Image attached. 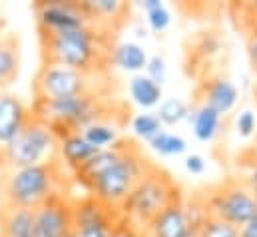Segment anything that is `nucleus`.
Returning a JSON list of instances; mask_svg holds the SVG:
<instances>
[{
    "mask_svg": "<svg viewBox=\"0 0 257 237\" xmlns=\"http://www.w3.org/2000/svg\"><path fill=\"white\" fill-rule=\"evenodd\" d=\"M92 22L104 30V24L120 20V16L128 10V6L120 0H84L82 2Z\"/></svg>",
    "mask_w": 257,
    "mask_h": 237,
    "instance_id": "obj_21",
    "label": "nucleus"
},
{
    "mask_svg": "<svg viewBox=\"0 0 257 237\" xmlns=\"http://www.w3.org/2000/svg\"><path fill=\"white\" fill-rule=\"evenodd\" d=\"M239 102L237 86L225 76H213L199 86V104L209 106L219 116L229 114Z\"/></svg>",
    "mask_w": 257,
    "mask_h": 237,
    "instance_id": "obj_12",
    "label": "nucleus"
},
{
    "mask_svg": "<svg viewBox=\"0 0 257 237\" xmlns=\"http://www.w3.org/2000/svg\"><path fill=\"white\" fill-rule=\"evenodd\" d=\"M74 231V201L60 193L34 209L32 237H68Z\"/></svg>",
    "mask_w": 257,
    "mask_h": 237,
    "instance_id": "obj_10",
    "label": "nucleus"
},
{
    "mask_svg": "<svg viewBox=\"0 0 257 237\" xmlns=\"http://www.w3.org/2000/svg\"><path fill=\"white\" fill-rule=\"evenodd\" d=\"M180 187L162 168L152 166L148 174L136 183L128 199L120 207V217H124L132 225L140 229H148V225L172 203L180 201Z\"/></svg>",
    "mask_w": 257,
    "mask_h": 237,
    "instance_id": "obj_4",
    "label": "nucleus"
},
{
    "mask_svg": "<svg viewBox=\"0 0 257 237\" xmlns=\"http://www.w3.org/2000/svg\"><path fill=\"white\" fill-rule=\"evenodd\" d=\"M42 66H62L84 74H104L112 66V50L106 32L96 26L46 32L38 30Z\"/></svg>",
    "mask_w": 257,
    "mask_h": 237,
    "instance_id": "obj_1",
    "label": "nucleus"
},
{
    "mask_svg": "<svg viewBox=\"0 0 257 237\" xmlns=\"http://www.w3.org/2000/svg\"><path fill=\"white\" fill-rule=\"evenodd\" d=\"M68 237H78V235H76V231H72V233H70Z\"/></svg>",
    "mask_w": 257,
    "mask_h": 237,
    "instance_id": "obj_38",
    "label": "nucleus"
},
{
    "mask_svg": "<svg viewBox=\"0 0 257 237\" xmlns=\"http://www.w3.org/2000/svg\"><path fill=\"white\" fill-rule=\"evenodd\" d=\"M30 118V106L20 96L0 92V150L8 146Z\"/></svg>",
    "mask_w": 257,
    "mask_h": 237,
    "instance_id": "obj_13",
    "label": "nucleus"
},
{
    "mask_svg": "<svg viewBox=\"0 0 257 237\" xmlns=\"http://www.w3.org/2000/svg\"><path fill=\"white\" fill-rule=\"evenodd\" d=\"M96 152L98 148L88 144L82 134H70L62 140H58V156L72 172L78 170L82 164H86Z\"/></svg>",
    "mask_w": 257,
    "mask_h": 237,
    "instance_id": "obj_17",
    "label": "nucleus"
},
{
    "mask_svg": "<svg viewBox=\"0 0 257 237\" xmlns=\"http://www.w3.org/2000/svg\"><path fill=\"white\" fill-rule=\"evenodd\" d=\"M243 181L247 183V187L251 189V193H253V197H255V201H257V162L255 164H249V172H247V176L243 178Z\"/></svg>",
    "mask_w": 257,
    "mask_h": 237,
    "instance_id": "obj_32",
    "label": "nucleus"
},
{
    "mask_svg": "<svg viewBox=\"0 0 257 237\" xmlns=\"http://www.w3.org/2000/svg\"><path fill=\"white\" fill-rule=\"evenodd\" d=\"M162 2L160 0H144V2H140V6L146 10V12H150V10H154V8H158Z\"/></svg>",
    "mask_w": 257,
    "mask_h": 237,
    "instance_id": "obj_35",
    "label": "nucleus"
},
{
    "mask_svg": "<svg viewBox=\"0 0 257 237\" xmlns=\"http://www.w3.org/2000/svg\"><path fill=\"white\" fill-rule=\"evenodd\" d=\"M190 112H192V106L188 102H184L182 98H166L158 106L156 116L164 128H174V126L182 124L184 120L190 118Z\"/></svg>",
    "mask_w": 257,
    "mask_h": 237,
    "instance_id": "obj_22",
    "label": "nucleus"
},
{
    "mask_svg": "<svg viewBox=\"0 0 257 237\" xmlns=\"http://www.w3.org/2000/svg\"><path fill=\"white\" fill-rule=\"evenodd\" d=\"M146 76L156 82L158 86H162L166 82V76H168V66H166V60L164 56H150L148 64H146Z\"/></svg>",
    "mask_w": 257,
    "mask_h": 237,
    "instance_id": "obj_29",
    "label": "nucleus"
},
{
    "mask_svg": "<svg viewBox=\"0 0 257 237\" xmlns=\"http://www.w3.org/2000/svg\"><path fill=\"white\" fill-rule=\"evenodd\" d=\"M235 130H237V134H239V138H245V140H249V138H253L257 136V116L253 110H243V112H239L237 114V118H235Z\"/></svg>",
    "mask_w": 257,
    "mask_h": 237,
    "instance_id": "obj_28",
    "label": "nucleus"
},
{
    "mask_svg": "<svg viewBox=\"0 0 257 237\" xmlns=\"http://www.w3.org/2000/svg\"><path fill=\"white\" fill-rule=\"evenodd\" d=\"M128 92L132 102L136 106H140L142 110L158 108L162 104V98H164L162 86H158L156 82H152L146 74L132 76V80L128 82Z\"/></svg>",
    "mask_w": 257,
    "mask_h": 237,
    "instance_id": "obj_18",
    "label": "nucleus"
},
{
    "mask_svg": "<svg viewBox=\"0 0 257 237\" xmlns=\"http://www.w3.org/2000/svg\"><path fill=\"white\" fill-rule=\"evenodd\" d=\"M150 148L154 152H158L160 156H180V154H186L188 152V142L178 136V134H172V132H166L162 130L154 140L148 142Z\"/></svg>",
    "mask_w": 257,
    "mask_h": 237,
    "instance_id": "obj_24",
    "label": "nucleus"
},
{
    "mask_svg": "<svg viewBox=\"0 0 257 237\" xmlns=\"http://www.w3.org/2000/svg\"><path fill=\"white\" fill-rule=\"evenodd\" d=\"M80 134L84 136V140H86L88 144H92V146L98 148V150H106V148L114 146V144L120 140L116 126L110 124V122L92 124V126H88L86 130H82Z\"/></svg>",
    "mask_w": 257,
    "mask_h": 237,
    "instance_id": "obj_23",
    "label": "nucleus"
},
{
    "mask_svg": "<svg viewBox=\"0 0 257 237\" xmlns=\"http://www.w3.org/2000/svg\"><path fill=\"white\" fill-rule=\"evenodd\" d=\"M132 130H134V134L140 138V140H146V142H150V140H154L162 130H164V126L160 124V120L158 116L154 114V112H142V114H136L134 118H132Z\"/></svg>",
    "mask_w": 257,
    "mask_h": 237,
    "instance_id": "obj_25",
    "label": "nucleus"
},
{
    "mask_svg": "<svg viewBox=\"0 0 257 237\" xmlns=\"http://www.w3.org/2000/svg\"><path fill=\"white\" fill-rule=\"evenodd\" d=\"M186 170L193 174V176H199L205 172V160L199 156V154H192L186 158Z\"/></svg>",
    "mask_w": 257,
    "mask_h": 237,
    "instance_id": "obj_31",
    "label": "nucleus"
},
{
    "mask_svg": "<svg viewBox=\"0 0 257 237\" xmlns=\"http://www.w3.org/2000/svg\"><path fill=\"white\" fill-rule=\"evenodd\" d=\"M190 237H199V233H197V231H193V233Z\"/></svg>",
    "mask_w": 257,
    "mask_h": 237,
    "instance_id": "obj_37",
    "label": "nucleus"
},
{
    "mask_svg": "<svg viewBox=\"0 0 257 237\" xmlns=\"http://www.w3.org/2000/svg\"><path fill=\"white\" fill-rule=\"evenodd\" d=\"M68 166L60 156L36 166L0 172V205L36 209L54 195H68Z\"/></svg>",
    "mask_w": 257,
    "mask_h": 237,
    "instance_id": "obj_2",
    "label": "nucleus"
},
{
    "mask_svg": "<svg viewBox=\"0 0 257 237\" xmlns=\"http://www.w3.org/2000/svg\"><path fill=\"white\" fill-rule=\"evenodd\" d=\"M247 52H249V58L253 62V66L257 68V38L255 36H249V40H247Z\"/></svg>",
    "mask_w": 257,
    "mask_h": 237,
    "instance_id": "obj_34",
    "label": "nucleus"
},
{
    "mask_svg": "<svg viewBox=\"0 0 257 237\" xmlns=\"http://www.w3.org/2000/svg\"><path fill=\"white\" fill-rule=\"evenodd\" d=\"M58 156V140L52 130L30 112L20 134L0 150V172L48 162Z\"/></svg>",
    "mask_w": 257,
    "mask_h": 237,
    "instance_id": "obj_5",
    "label": "nucleus"
},
{
    "mask_svg": "<svg viewBox=\"0 0 257 237\" xmlns=\"http://www.w3.org/2000/svg\"><path fill=\"white\" fill-rule=\"evenodd\" d=\"M34 14H36V30H46V32H66V30L96 26L88 16L84 4L76 0L34 2Z\"/></svg>",
    "mask_w": 257,
    "mask_h": 237,
    "instance_id": "obj_9",
    "label": "nucleus"
},
{
    "mask_svg": "<svg viewBox=\"0 0 257 237\" xmlns=\"http://www.w3.org/2000/svg\"><path fill=\"white\" fill-rule=\"evenodd\" d=\"M20 74V38L14 32L0 34V88H8Z\"/></svg>",
    "mask_w": 257,
    "mask_h": 237,
    "instance_id": "obj_15",
    "label": "nucleus"
},
{
    "mask_svg": "<svg viewBox=\"0 0 257 237\" xmlns=\"http://www.w3.org/2000/svg\"><path fill=\"white\" fill-rule=\"evenodd\" d=\"M148 52L136 44V42H124V44H118L114 46L112 50V66L124 70V72H130V74H142L146 70V64H148Z\"/></svg>",
    "mask_w": 257,
    "mask_h": 237,
    "instance_id": "obj_20",
    "label": "nucleus"
},
{
    "mask_svg": "<svg viewBox=\"0 0 257 237\" xmlns=\"http://www.w3.org/2000/svg\"><path fill=\"white\" fill-rule=\"evenodd\" d=\"M239 237H257V215L239 227Z\"/></svg>",
    "mask_w": 257,
    "mask_h": 237,
    "instance_id": "obj_33",
    "label": "nucleus"
},
{
    "mask_svg": "<svg viewBox=\"0 0 257 237\" xmlns=\"http://www.w3.org/2000/svg\"><path fill=\"white\" fill-rule=\"evenodd\" d=\"M104 98V94H82L60 100L32 98L30 112L52 130L56 140H62L70 134H80L92 124L108 122L110 116Z\"/></svg>",
    "mask_w": 257,
    "mask_h": 237,
    "instance_id": "obj_3",
    "label": "nucleus"
},
{
    "mask_svg": "<svg viewBox=\"0 0 257 237\" xmlns=\"http://www.w3.org/2000/svg\"><path fill=\"white\" fill-rule=\"evenodd\" d=\"M193 231H197V227L184 199L168 205L146 229L148 237H190Z\"/></svg>",
    "mask_w": 257,
    "mask_h": 237,
    "instance_id": "obj_11",
    "label": "nucleus"
},
{
    "mask_svg": "<svg viewBox=\"0 0 257 237\" xmlns=\"http://www.w3.org/2000/svg\"><path fill=\"white\" fill-rule=\"evenodd\" d=\"M152 166L154 164H150V160L142 156V152L134 144L110 170H106L88 185V191L104 205L120 211L136 183L148 174Z\"/></svg>",
    "mask_w": 257,
    "mask_h": 237,
    "instance_id": "obj_6",
    "label": "nucleus"
},
{
    "mask_svg": "<svg viewBox=\"0 0 257 237\" xmlns=\"http://www.w3.org/2000/svg\"><path fill=\"white\" fill-rule=\"evenodd\" d=\"M132 146H134V142H130V140L128 142L126 140H118L114 146H110L106 150H98L86 164H82L78 170H74V176L88 189V185L98 178V176H102L106 170H110Z\"/></svg>",
    "mask_w": 257,
    "mask_h": 237,
    "instance_id": "obj_14",
    "label": "nucleus"
},
{
    "mask_svg": "<svg viewBox=\"0 0 257 237\" xmlns=\"http://www.w3.org/2000/svg\"><path fill=\"white\" fill-rule=\"evenodd\" d=\"M34 209L0 205V237H32Z\"/></svg>",
    "mask_w": 257,
    "mask_h": 237,
    "instance_id": "obj_16",
    "label": "nucleus"
},
{
    "mask_svg": "<svg viewBox=\"0 0 257 237\" xmlns=\"http://www.w3.org/2000/svg\"><path fill=\"white\" fill-rule=\"evenodd\" d=\"M207 215L235 227L245 225L257 215V201L243 179H225L199 197Z\"/></svg>",
    "mask_w": 257,
    "mask_h": 237,
    "instance_id": "obj_7",
    "label": "nucleus"
},
{
    "mask_svg": "<svg viewBox=\"0 0 257 237\" xmlns=\"http://www.w3.org/2000/svg\"><path fill=\"white\" fill-rule=\"evenodd\" d=\"M146 20H148V26H150L154 32L160 34V32H166V30L170 28V24H172V14H170V10L166 8V4L162 2L158 8L146 12Z\"/></svg>",
    "mask_w": 257,
    "mask_h": 237,
    "instance_id": "obj_27",
    "label": "nucleus"
},
{
    "mask_svg": "<svg viewBox=\"0 0 257 237\" xmlns=\"http://www.w3.org/2000/svg\"><path fill=\"white\" fill-rule=\"evenodd\" d=\"M247 154H249L247 164H255V162H257V136H255V144L249 148V152H247Z\"/></svg>",
    "mask_w": 257,
    "mask_h": 237,
    "instance_id": "obj_36",
    "label": "nucleus"
},
{
    "mask_svg": "<svg viewBox=\"0 0 257 237\" xmlns=\"http://www.w3.org/2000/svg\"><path fill=\"white\" fill-rule=\"evenodd\" d=\"M108 237H148V233H146V229H140V227L132 225L130 221H126L124 217H120L116 221V225L110 229Z\"/></svg>",
    "mask_w": 257,
    "mask_h": 237,
    "instance_id": "obj_30",
    "label": "nucleus"
},
{
    "mask_svg": "<svg viewBox=\"0 0 257 237\" xmlns=\"http://www.w3.org/2000/svg\"><path fill=\"white\" fill-rule=\"evenodd\" d=\"M197 233L199 237H239V227H235L227 221L215 219V217H207L199 225Z\"/></svg>",
    "mask_w": 257,
    "mask_h": 237,
    "instance_id": "obj_26",
    "label": "nucleus"
},
{
    "mask_svg": "<svg viewBox=\"0 0 257 237\" xmlns=\"http://www.w3.org/2000/svg\"><path fill=\"white\" fill-rule=\"evenodd\" d=\"M104 74H84L62 66H40L32 80V96L38 100H60L82 94H104Z\"/></svg>",
    "mask_w": 257,
    "mask_h": 237,
    "instance_id": "obj_8",
    "label": "nucleus"
},
{
    "mask_svg": "<svg viewBox=\"0 0 257 237\" xmlns=\"http://www.w3.org/2000/svg\"><path fill=\"white\" fill-rule=\"evenodd\" d=\"M188 120L192 122V132L195 140H199V142H213L221 130V116L203 104H199L197 108H192Z\"/></svg>",
    "mask_w": 257,
    "mask_h": 237,
    "instance_id": "obj_19",
    "label": "nucleus"
}]
</instances>
